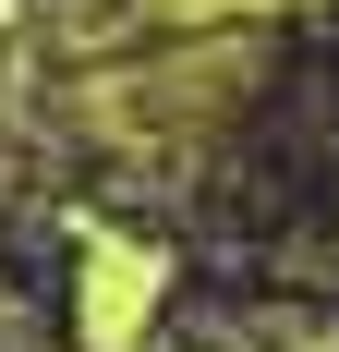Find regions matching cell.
Instances as JSON below:
<instances>
[{
	"mask_svg": "<svg viewBox=\"0 0 339 352\" xmlns=\"http://www.w3.org/2000/svg\"><path fill=\"white\" fill-rule=\"evenodd\" d=\"M242 85H255V25L206 36V61L194 49H158V61H134V73H97V85L73 98V122L97 146H194V134H218L242 109Z\"/></svg>",
	"mask_w": 339,
	"mask_h": 352,
	"instance_id": "1",
	"label": "cell"
},
{
	"mask_svg": "<svg viewBox=\"0 0 339 352\" xmlns=\"http://www.w3.org/2000/svg\"><path fill=\"white\" fill-rule=\"evenodd\" d=\"M145 304H158V255H134V243L85 255V352H134L145 340Z\"/></svg>",
	"mask_w": 339,
	"mask_h": 352,
	"instance_id": "2",
	"label": "cell"
}]
</instances>
